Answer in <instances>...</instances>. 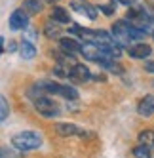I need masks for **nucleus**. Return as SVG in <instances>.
<instances>
[{
  "label": "nucleus",
  "instance_id": "obj_1",
  "mask_svg": "<svg viewBox=\"0 0 154 158\" xmlns=\"http://www.w3.org/2000/svg\"><path fill=\"white\" fill-rule=\"evenodd\" d=\"M112 36L120 46L129 48L133 42H141L147 36V31L141 29L133 23H128V21H116L112 25Z\"/></svg>",
  "mask_w": 154,
  "mask_h": 158
},
{
  "label": "nucleus",
  "instance_id": "obj_2",
  "mask_svg": "<svg viewBox=\"0 0 154 158\" xmlns=\"http://www.w3.org/2000/svg\"><path fill=\"white\" fill-rule=\"evenodd\" d=\"M36 89H40V92L44 94H55V95H61L65 99H71V101H76L78 99V92L69 86V84H57V82H38L34 86Z\"/></svg>",
  "mask_w": 154,
  "mask_h": 158
},
{
  "label": "nucleus",
  "instance_id": "obj_3",
  "mask_svg": "<svg viewBox=\"0 0 154 158\" xmlns=\"http://www.w3.org/2000/svg\"><path fill=\"white\" fill-rule=\"evenodd\" d=\"M12 145L15 147L17 151H34L42 145V137L36 133V131H21V133H15L12 137Z\"/></svg>",
  "mask_w": 154,
  "mask_h": 158
},
{
  "label": "nucleus",
  "instance_id": "obj_4",
  "mask_svg": "<svg viewBox=\"0 0 154 158\" xmlns=\"http://www.w3.org/2000/svg\"><path fill=\"white\" fill-rule=\"evenodd\" d=\"M34 107H36V110L40 112V114L46 116V118H51V116H57L59 114V105L53 99L46 97V95L34 97Z\"/></svg>",
  "mask_w": 154,
  "mask_h": 158
},
{
  "label": "nucleus",
  "instance_id": "obj_5",
  "mask_svg": "<svg viewBox=\"0 0 154 158\" xmlns=\"http://www.w3.org/2000/svg\"><path fill=\"white\" fill-rule=\"evenodd\" d=\"M67 78L71 82H76V84H84V82H87L91 78V74H90V69H87L86 65H80V63H76L72 69L69 71V74H67Z\"/></svg>",
  "mask_w": 154,
  "mask_h": 158
},
{
  "label": "nucleus",
  "instance_id": "obj_6",
  "mask_svg": "<svg viewBox=\"0 0 154 158\" xmlns=\"http://www.w3.org/2000/svg\"><path fill=\"white\" fill-rule=\"evenodd\" d=\"M29 25V14L25 12L23 8L15 10V12L10 15V29L12 31H23Z\"/></svg>",
  "mask_w": 154,
  "mask_h": 158
},
{
  "label": "nucleus",
  "instance_id": "obj_7",
  "mask_svg": "<svg viewBox=\"0 0 154 158\" xmlns=\"http://www.w3.org/2000/svg\"><path fill=\"white\" fill-rule=\"evenodd\" d=\"M128 53H129V57H133V59H147V57H150L152 48L145 42H137V44H131L128 48Z\"/></svg>",
  "mask_w": 154,
  "mask_h": 158
},
{
  "label": "nucleus",
  "instance_id": "obj_8",
  "mask_svg": "<svg viewBox=\"0 0 154 158\" xmlns=\"http://www.w3.org/2000/svg\"><path fill=\"white\" fill-rule=\"evenodd\" d=\"M71 6H72L78 14H84L86 17H90V19H95V17H97V8H95L93 4H90L87 0H72Z\"/></svg>",
  "mask_w": 154,
  "mask_h": 158
},
{
  "label": "nucleus",
  "instance_id": "obj_9",
  "mask_svg": "<svg viewBox=\"0 0 154 158\" xmlns=\"http://www.w3.org/2000/svg\"><path fill=\"white\" fill-rule=\"evenodd\" d=\"M55 131L63 137H74V135L82 137V135H86V131L78 126H74V124H55Z\"/></svg>",
  "mask_w": 154,
  "mask_h": 158
},
{
  "label": "nucleus",
  "instance_id": "obj_10",
  "mask_svg": "<svg viewBox=\"0 0 154 158\" xmlns=\"http://www.w3.org/2000/svg\"><path fill=\"white\" fill-rule=\"evenodd\" d=\"M59 46L65 53H71V55H76V53H80L82 50V44H78L74 38H61L59 40Z\"/></svg>",
  "mask_w": 154,
  "mask_h": 158
},
{
  "label": "nucleus",
  "instance_id": "obj_11",
  "mask_svg": "<svg viewBox=\"0 0 154 158\" xmlns=\"http://www.w3.org/2000/svg\"><path fill=\"white\" fill-rule=\"evenodd\" d=\"M137 110H139L141 116H150V114H154V97L152 95H145V97L141 99Z\"/></svg>",
  "mask_w": 154,
  "mask_h": 158
},
{
  "label": "nucleus",
  "instance_id": "obj_12",
  "mask_svg": "<svg viewBox=\"0 0 154 158\" xmlns=\"http://www.w3.org/2000/svg\"><path fill=\"white\" fill-rule=\"evenodd\" d=\"M21 8H23L29 15H36V14L42 12L44 4L40 2V0H23V6H21Z\"/></svg>",
  "mask_w": 154,
  "mask_h": 158
},
{
  "label": "nucleus",
  "instance_id": "obj_13",
  "mask_svg": "<svg viewBox=\"0 0 154 158\" xmlns=\"http://www.w3.org/2000/svg\"><path fill=\"white\" fill-rule=\"evenodd\" d=\"M19 55H21L23 59H32V57L36 55V48L32 46L29 40H23V42L19 44Z\"/></svg>",
  "mask_w": 154,
  "mask_h": 158
},
{
  "label": "nucleus",
  "instance_id": "obj_14",
  "mask_svg": "<svg viewBox=\"0 0 154 158\" xmlns=\"http://www.w3.org/2000/svg\"><path fill=\"white\" fill-rule=\"evenodd\" d=\"M51 19H53V21H57L59 25H67V23H71L69 14L65 12V8H59V6H55V8L51 10Z\"/></svg>",
  "mask_w": 154,
  "mask_h": 158
},
{
  "label": "nucleus",
  "instance_id": "obj_15",
  "mask_svg": "<svg viewBox=\"0 0 154 158\" xmlns=\"http://www.w3.org/2000/svg\"><path fill=\"white\" fill-rule=\"evenodd\" d=\"M99 65H101L105 71L114 73V74H122V73H124V71H122V67H120L114 59H101V61H99Z\"/></svg>",
  "mask_w": 154,
  "mask_h": 158
},
{
  "label": "nucleus",
  "instance_id": "obj_16",
  "mask_svg": "<svg viewBox=\"0 0 154 158\" xmlns=\"http://www.w3.org/2000/svg\"><path fill=\"white\" fill-rule=\"evenodd\" d=\"M139 143L145 145V147H148V149H152V147H154V131H152V130L141 131V133H139Z\"/></svg>",
  "mask_w": 154,
  "mask_h": 158
},
{
  "label": "nucleus",
  "instance_id": "obj_17",
  "mask_svg": "<svg viewBox=\"0 0 154 158\" xmlns=\"http://www.w3.org/2000/svg\"><path fill=\"white\" fill-rule=\"evenodd\" d=\"M44 32H46V36L48 38H53V36H59L61 35V31H59V23H57V21H48V23H46V29H44Z\"/></svg>",
  "mask_w": 154,
  "mask_h": 158
},
{
  "label": "nucleus",
  "instance_id": "obj_18",
  "mask_svg": "<svg viewBox=\"0 0 154 158\" xmlns=\"http://www.w3.org/2000/svg\"><path fill=\"white\" fill-rule=\"evenodd\" d=\"M10 114V105H8V101L4 95H0V124H2Z\"/></svg>",
  "mask_w": 154,
  "mask_h": 158
},
{
  "label": "nucleus",
  "instance_id": "obj_19",
  "mask_svg": "<svg viewBox=\"0 0 154 158\" xmlns=\"http://www.w3.org/2000/svg\"><path fill=\"white\" fill-rule=\"evenodd\" d=\"M133 154H135L137 158H152V156H150V149H148V147H145V145H141V143L133 149Z\"/></svg>",
  "mask_w": 154,
  "mask_h": 158
},
{
  "label": "nucleus",
  "instance_id": "obj_20",
  "mask_svg": "<svg viewBox=\"0 0 154 158\" xmlns=\"http://www.w3.org/2000/svg\"><path fill=\"white\" fill-rule=\"evenodd\" d=\"M99 10H101L103 14H107V15H112V14H114V10H116V2H114V4H105V6H99Z\"/></svg>",
  "mask_w": 154,
  "mask_h": 158
},
{
  "label": "nucleus",
  "instance_id": "obj_21",
  "mask_svg": "<svg viewBox=\"0 0 154 158\" xmlns=\"http://www.w3.org/2000/svg\"><path fill=\"white\" fill-rule=\"evenodd\" d=\"M0 158H17L10 149H6V147H0Z\"/></svg>",
  "mask_w": 154,
  "mask_h": 158
},
{
  "label": "nucleus",
  "instance_id": "obj_22",
  "mask_svg": "<svg viewBox=\"0 0 154 158\" xmlns=\"http://www.w3.org/2000/svg\"><path fill=\"white\" fill-rule=\"evenodd\" d=\"M145 71H147V73H154V61L145 63Z\"/></svg>",
  "mask_w": 154,
  "mask_h": 158
},
{
  "label": "nucleus",
  "instance_id": "obj_23",
  "mask_svg": "<svg viewBox=\"0 0 154 158\" xmlns=\"http://www.w3.org/2000/svg\"><path fill=\"white\" fill-rule=\"evenodd\" d=\"M116 2H120V4H126V6H131L135 2V0H116Z\"/></svg>",
  "mask_w": 154,
  "mask_h": 158
},
{
  "label": "nucleus",
  "instance_id": "obj_24",
  "mask_svg": "<svg viewBox=\"0 0 154 158\" xmlns=\"http://www.w3.org/2000/svg\"><path fill=\"white\" fill-rule=\"evenodd\" d=\"M2 50H4V36H0V53H2Z\"/></svg>",
  "mask_w": 154,
  "mask_h": 158
},
{
  "label": "nucleus",
  "instance_id": "obj_25",
  "mask_svg": "<svg viewBox=\"0 0 154 158\" xmlns=\"http://www.w3.org/2000/svg\"><path fill=\"white\" fill-rule=\"evenodd\" d=\"M46 2H50V4H53V2H59V0H46Z\"/></svg>",
  "mask_w": 154,
  "mask_h": 158
},
{
  "label": "nucleus",
  "instance_id": "obj_26",
  "mask_svg": "<svg viewBox=\"0 0 154 158\" xmlns=\"http://www.w3.org/2000/svg\"><path fill=\"white\" fill-rule=\"evenodd\" d=\"M152 38H154V32H152Z\"/></svg>",
  "mask_w": 154,
  "mask_h": 158
}]
</instances>
